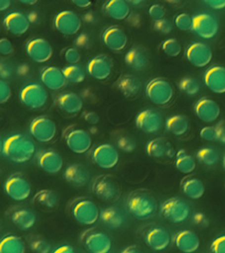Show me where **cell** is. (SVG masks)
Returning a JSON list of instances; mask_svg holds the SVG:
<instances>
[{
  "label": "cell",
  "instance_id": "1",
  "mask_svg": "<svg viewBox=\"0 0 225 253\" xmlns=\"http://www.w3.org/2000/svg\"><path fill=\"white\" fill-rule=\"evenodd\" d=\"M35 151L34 142L23 134H12L1 142V154L13 163H27L32 159Z\"/></svg>",
  "mask_w": 225,
  "mask_h": 253
},
{
  "label": "cell",
  "instance_id": "2",
  "mask_svg": "<svg viewBox=\"0 0 225 253\" xmlns=\"http://www.w3.org/2000/svg\"><path fill=\"white\" fill-rule=\"evenodd\" d=\"M128 211L138 219H147L157 212L158 203L155 196L147 190L132 192L126 200Z\"/></svg>",
  "mask_w": 225,
  "mask_h": 253
},
{
  "label": "cell",
  "instance_id": "3",
  "mask_svg": "<svg viewBox=\"0 0 225 253\" xmlns=\"http://www.w3.org/2000/svg\"><path fill=\"white\" fill-rule=\"evenodd\" d=\"M191 209L189 204L179 197H172L160 206V213L165 220L174 224L185 222L190 217Z\"/></svg>",
  "mask_w": 225,
  "mask_h": 253
},
{
  "label": "cell",
  "instance_id": "4",
  "mask_svg": "<svg viewBox=\"0 0 225 253\" xmlns=\"http://www.w3.org/2000/svg\"><path fill=\"white\" fill-rule=\"evenodd\" d=\"M92 193L100 201L106 203L117 201L121 195V188L117 180L110 175L99 176L94 180Z\"/></svg>",
  "mask_w": 225,
  "mask_h": 253
},
{
  "label": "cell",
  "instance_id": "5",
  "mask_svg": "<svg viewBox=\"0 0 225 253\" xmlns=\"http://www.w3.org/2000/svg\"><path fill=\"white\" fill-rule=\"evenodd\" d=\"M146 95L149 100L157 106H165L173 100L174 88L167 79L155 78L146 86Z\"/></svg>",
  "mask_w": 225,
  "mask_h": 253
},
{
  "label": "cell",
  "instance_id": "6",
  "mask_svg": "<svg viewBox=\"0 0 225 253\" xmlns=\"http://www.w3.org/2000/svg\"><path fill=\"white\" fill-rule=\"evenodd\" d=\"M5 193L13 201L23 202L29 199L32 192L31 183L21 174L14 173L5 180Z\"/></svg>",
  "mask_w": 225,
  "mask_h": 253
},
{
  "label": "cell",
  "instance_id": "7",
  "mask_svg": "<svg viewBox=\"0 0 225 253\" xmlns=\"http://www.w3.org/2000/svg\"><path fill=\"white\" fill-rule=\"evenodd\" d=\"M72 213L80 224L90 226L100 218V211L95 203L90 199H82L73 206Z\"/></svg>",
  "mask_w": 225,
  "mask_h": 253
},
{
  "label": "cell",
  "instance_id": "8",
  "mask_svg": "<svg viewBox=\"0 0 225 253\" xmlns=\"http://www.w3.org/2000/svg\"><path fill=\"white\" fill-rule=\"evenodd\" d=\"M21 102L31 109L43 108L48 99V93L43 85L32 83L27 85L19 93Z\"/></svg>",
  "mask_w": 225,
  "mask_h": 253
},
{
  "label": "cell",
  "instance_id": "9",
  "mask_svg": "<svg viewBox=\"0 0 225 253\" xmlns=\"http://www.w3.org/2000/svg\"><path fill=\"white\" fill-rule=\"evenodd\" d=\"M29 131L37 141L47 143L56 136L57 126L52 119L46 116H39L31 122Z\"/></svg>",
  "mask_w": 225,
  "mask_h": 253
},
{
  "label": "cell",
  "instance_id": "10",
  "mask_svg": "<svg viewBox=\"0 0 225 253\" xmlns=\"http://www.w3.org/2000/svg\"><path fill=\"white\" fill-rule=\"evenodd\" d=\"M219 23L217 18L211 14L199 13L193 17L192 30L198 37L210 40L218 33Z\"/></svg>",
  "mask_w": 225,
  "mask_h": 253
},
{
  "label": "cell",
  "instance_id": "11",
  "mask_svg": "<svg viewBox=\"0 0 225 253\" xmlns=\"http://www.w3.org/2000/svg\"><path fill=\"white\" fill-rule=\"evenodd\" d=\"M92 160L98 167L103 169L115 168L120 160V154L114 145L109 143L100 144L92 152Z\"/></svg>",
  "mask_w": 225,
  "mask_h": 253
},
{
  "label": "cell",
  "instance_id": "12",
  "mask_svg": "<svg viewBox=\"0 0 225 253\" xmlns=\"http://www.w3.org/2000/svg\"><path fill=\"white\" fill-rule=\"evenodd\" d=\"M144 241L152 250L161 252L169 247L171 243V236L165 227L155 225L146 231Z\"/></svg>",
  "mask_w": 225,
  "mask_h": 253
},
{
  "label": "cell",
  "instance_id": "13",
  "mask_svg": "<svg viewBox=\"0 0 225 253\" xmlns=\"http://www.w3.org/2000/svg\"><path fill=\"white\" fill-rule=\"evenodd\" d=\"M54 27L57 31L64 35H74L78 33L82 22L80 17L71 10L61 11L55 16Z\"/></svg>",
  "mask_w": 225,
  "mask_h": 253
},
{
  "label": "cell",
  "instance_id": "14",
  "mask_svg": "<svg viewBox=\"0 0 225 253\" xmlns=\"http://www.w3.org/2000/svg\"><path fill=\"white\" fill-rule=\"evenodd\" d=\"M163 116L157 111L147 109L142 111L135 118V125L141 131L147 134H155L163 127Z\"/></svg>",
  "mask_w": 225,
  "mask_h": 253
},
{
  "label": "cell",
  "instance_id": "15",
  "mask_svg": "<svg viewBox=\"0 0 225 253\" xmlns=\"http://www.w3.org/2000/svg\"><path fill=\"white\" fill-rule=\"evenodd\" d=\"M187 61L198 68H203L210 63L213 51L210 46L203 42H195L189 45L185 52Z\"/></svg>",
  "mask_w": 225,
  "mask_h": 253
},
{
  "label": "cell",
  "instance_id": "16",
  "mask_svg": "<svg viewBox=\"0 0 225 253\" xmlns=\"http://www.w3.org/2000/svg\"><path fill=\"white\" fill-rule=\"evenodd\" d=\"M27 53L35 62H46L52 57L53 49L50 43L43 38H35L27 42Z\"/></svg>",
  "mask_w": 225,
  "mask_h": 253
},
{
  "label": "cell",
  "instance_id": "17",
  "mask_svg": "<svg viewBox=\"0 0 225 253\" xmlns=\"http://www.w3.org/2000/svg\"><path fill=\"white\" fill-rule=\"evenodd\" d=\"M68 147L74 153L82 154L88 152L92 146V138L90 133L82 128H76L66 136Z\"/></svg>",
  "mask_w": 225,
  "mask_h": 253
},
{
  "label": "cell",
  "instance_id": "18",
  "mask_svg": "<svg viewBox=\"0 0 225 253\" xmlns=\"http://www.w3.org/2000/svg\"><path fill=\"white\" fill-rule=\"evenodd\" d=\"M86 249L90 253H108L112 249V241L101 231H90L84 239Z\"/></svg>",
  "mask_w": 225,
  "mask_h": 253
},
{
  "label": "cell",
  "instance_id": "19",
  "mask_svg": "<svg viewBox=\"0 0 225 253\" xmlns=\"http://www.w3.org/2000/svg\"><path fill=\"white\" fill-rule=\"evenodd\" d=\"M195 114L203 122L211 124L218 120L221 114V108L219 104L213 99L201 98L197 101L194 106Z\"/></svg>",
  "mask_w": 225,
  "mask_h": 253
},
{
  "label": "cell",
  "instance_id": "20",
  "mask_svg": "<svg viewBox=\"0 0 225 253\" xmlns=\"http://www.w3.org/2000/svg\"><path fill=\"white\" fill-rule=\"evenodd\" d=\"M203 81L205 86L215 94L225 93V67L214 65L205 72Z\"/></svg>",
  "mask_w": 225,
  "mask_h": 253
},
{
  "label": "cell",
  "instance_id": "21",
  "mask_svg": "<svg viewBox=\"0 0 225 253\" xmlns=\"http://www.w3.org/2000/svg\"><path fill=\"white\" fill-rule=\"evenodd\" d=\"M112 62L110 57L99 55L90 59L87 65L89 74L97 80H105L111 75Z\"/></svg>",
  "mask_w": 225,
  "mask_h": 253
},
{
  "label": "cell",
  "instance_id": "22",
  "mask_svg": "<svg viewBox=\"0 0 225 253\" xmlns=\"http://www.w3.org/2000/svg\"><path fill=\"white\" fill-rule=\"evenodd\" d=\"M7 31L14 35H24L30 27V21L26 15L20 11L7 14L3 21Z\"/></svg>",
  "mask_w": 225,
  "mask_h": 253
},
{
  "label": "cell",
  "instance_id": "23",
  "mask_svg": "<svg viewBox=\"0 0 225 253\" xmlns=\"http://www.w3.org/2000/svg\"><path fill=\"white\" fill-rule=\"evenodd\" d=\"M102 41L104 44L115 51H122L128 43V37L125 32L118 26L108 27L102 34Z\"/></svg>",
  "mask_w": 225,
  "mask_h": 253
},
{
  "label": "cell",
  "instance_id": "24",
  "mask_svg": "<svg viewBox=\"0 0 225 253\" xmlns=\"http://www.w3.org/2000/svg\"><path fill=\"white\" fill-rule=\"evenodd\" d=\"M64 177L73 187L81 188L88 185L90 179V173L82 164H73L65 169Z\"/></svg>",
  "mask_w": 225,
  "mask_h": 253
},
{
  "label": "cell",
  "instance_id": "25",
  "mask_svg": "<svg viewBox=\"0 0 225 253\" xmlns=\"http://www.w3.org/2000/svg\"><path fill=\"white\" fill-rule=\"evenodd\" d=\"M176 247L183 253H194L200 247V239L194 231L189 229L180 231L175 238Z\"/></svg>",
  "mask_w": 225,
  "mask_h": 253
},
{
  "label": "cell",
  "instance_id": "26",
  "mask_svg": "<svg viewBox=\"0 0 225 253\" xmlns=\"http://www.w3.org/2000/svg\"><path fill=\"white\" fill-rule=\"evenodd\" d=\"M126 65L135 71H141L147 68L149 63L147 49L141 45L132 47L124 57Z\"/></svg>",
  "mask_w": 225,
  "mask_h": 253
},
{
  "label": "cell",
  "instance_id": "27",
  "mask_svg": "<svg viewBox=\"0 0 225 253\" xmlns=\"http://www.w3.org/2000/svg\"><path fill=\"white\" fill-rule=\"evenodd\" d=\"M41 80L46 88L52 90H60L67 82L62 69L54 66L47 67L42 71Z\"/></svg>",
  "mask_w": 225,
  "mask_h": 253
},
{
  "label": "cell",
  "instance_id": "28",
  "mask_svg": "<svg viewBox=\"0 0 225 253\" xmlns=\"http://www.w3.org/2000/svg\"><path fill=\"white\" fill-rule=\"evenodd\" d=\"M39 167L49 174H56L62 169L64 160L58 152L54 150H46L38 158Z\"/></svg>",
  "mask_w": 225,
  "mask_h": 253
},
{
  "label": "cell",
  "instance_id": "29",
  "mask_svg": "<svg viewBox=\"0 0 225 253\" xmlns=\"http://www.w3.org/2000/svg\"><path fill=\"white\" fill-rule=\"evenodd\" d=\"M11 223L21 231L32 229L37 222V215L31 210L19 208L11 211L9 216Z\"/></svg>",
  "mask_w": 225,
  "mask_h": 253
},
{
  "label": "cell",
  "instance_id": "30",
  "mask_svg": "<svg viewBox=\"0 0 225 253\" xmlns=\"http://www.w3.org/2000/svg\"><path fill=\"white\" fill-rule=\"evenodd\" d=\"M116 86L128 98L137 96L142 90L141 80L138 77L130 74L120 76L116 82Z\"/></svg>",
  "mask_w": 225,
  "mask_h": 253
},
{
  "label": "cell",
  "instance_id": "31",
  "mask_svg": "<svg viewBox=\"0 0 225 253\" xmlns=\"http://www.w3.org/2000/svg\"><path fill=\"white\" fill-rule=\"evenodd\" d=\"M100 220L110 229H118L125 223V216L118 208L106 207L100 211Z\"/></svg>",
  "mask_w": 225,
  "mask_h": 253
},
{
  "label": "cell",
  "instance_id": "32",
  "mask_svg": "<svg viewBox=\"0 0 225 253\" xmlns=\"http://www.w3.org/2000/svg\"><path fill=\"white\" fill-rule=\"evenodd\" d=\"M59 108L70 114H76L81 112L84 107L82 98L76 93L70 92L61 94L58 98Z\"/></svg>",
  "mask_w": 225,
  "mask_h": 253
},
{
  "label": "cell",
  "instance_id": "33",
  "mask_svg": "<svg viewBox=\"0 0 225 253\" xmlns=\"http://www.w3.org/2000/svg\"><path fill=\"white\" fill-rule=\"evenodd\" d=\"M146 152L150 157L161 158L172 156L174 150L171 144L165 138L158 137L148 142L146 146Z\"/></svg>",
  "mask_w": 225,
  "mask_h": 253
},
{
  "label": "cell",
  "instance_id": "34",
  "mask_svg": "<svg viewBox=\"0 0 225 253\" xmlns=\"http://www.w3.org/2000/svg\"><path fill=\"white\" fill-rule=\"evenodd\" d=\"M103 10L106 15L117 21L126 19L130 13L129 4L124 0H111L106 2Z\"/></svg>",
  "mask_w": 225,
  "mask_h": 253
},
{
  "label": "cell",
  "instance_id": "35",
  "mask_svg": "<svg viewBox=\"0 0 225 253\" xmlns=\"http://www.w3.org/2000/svg\"><path fill=\"white\" fill-rule=\"evenodd\" d=\"M181 190L191 200H198L204 195L205 188L201 180L194 177L185 178L181 183Z\"/></svg>",
  "mask_w": 225,
  "mask_h": 253
},
{
  "label": "cell",
  "instance_id": "36",
  "mask_svg": "<svg viewBox=\"0 0 225 253\" xmlns=\"http://www.w3.org/2000/svg\"><path fill=\"white\" fill-rule=\"evenodd\" d=\"M23 239L16 235L7 234L0 241V253H25Z\"/></svg>",
  "mask_w": 225,
  "mask_h": 253
},
{
  "label": "cell",
  "instance_id": "37",
  "mask_svg": "<svg viewBox=\"0 0 225 253\" xmlns=\"http://www.w3.org/2000/svg\"><path fill=\"white\" fill-rule=\"evenodd\" d=\"M165 128L168 132L177 136L186 133L189 128V122L183 115H175L170 117L165 122Z\"/></svg>",
  "mask_w": 225,
  "mask_h": 253
},
{
  "label": "cell",
  "instance_id": "38",
  "mask_svg": "<svg viewBox=\"0 0 225 253\" xmlns=\"http://www.w3.org/2000/svg\"><path fill=\"white\" fill-rule=\"evenodd\" d=\"M176 158V168L181 173L190 174L196 168V162L194 158L184 150L181 149L178 151Z\"/></svg>",
  "mask_w": 225,
  "mask_h": 253
},
{
  "label": "cell",
  "instance_id": "39",
  "mask_svg": "<svg viewBox=\"0 0 225 253\" xmlns=\"http://www.w3.org/2000/svg\"><path fill=\"white\" fill-rule=\"evenodd\" d=\"M35 203L46 209H52L58 205V197L54 191L50 189H43L35 195Z\"/></svg>",
  "mask_w": 225,
  "mask_h": 253
},
{
  "label": "cell",
  "instance_id": "40",
  "mask_svg": "<svg viewBox=\"0 0 225 253\" xmlns=\"http://www.w3.org/2000/svg\"><path fill=\"white\" fill-rule=\"evenodd\" d=\"M197 160L203 165L214 166L219 161V154L217 150L213 148H203L199 150L196 154Z\"/></svg>",
  "mask_w": 225,
  "mask_h": 253
},
{
  "label": "cell",
  "instance_id": "41",
  "mask_svg": "<svg viewBox=\"0 0 225 253\" xmlns=\"http://www.w3.org/2000/svg\"><path fill=\"white\" fill-rule=\"evenodd\" d=\"M67 81L72 83H81L86 79V72L82 67L78 65H68L62 69Z\"/></svg>",
  "mask_w": 225,
  "mask_h": 253
},
{
  "label": "cell",
  "instance_id": "42",
  "mask_svg": "<svg viewBox=\"0 0 225 253\" xmlns=\"http://www.w3.org/2000/svg\"><path fill=\"white\" fill-rule=\"evenodd\" d=\"M179 86L181 92L190 96H195L200 90V84L198 81L191 77L181 79L179 82Z\"/></svg>",
  "mask_w": 225,
  "mask_h": 253
},
{
  "label": "cell",
  "instance_id": "43",
  "mask_svg": "<svg viewBox=\"0 0 225 253\" xmlns=\"http://www.w3.org/2000/svg\"><path fill=\"white\" fill-rule=\"evenodd\" d=\"M162 49L169 56L175 57L180 54L182 47L178 40L169 39L163 42Z\"/></svg>",
  "mask_w": 225,
  "mask_h": 253
},
{
  "label": "cell",
  "instance_id": "44",
  "mask_svg": "<svg viewBox=\"0 0 225 253\" xmlns=\"http://www.w3.org/2000/svg\"><path fill=\"white\" fill-rule=\"evenodd\" d=\"M29 246L35 253H50L52 249L50 243L40 237H35L29 241Z\"/></svg>",
  "mask_w": 225,
  "mask_h": 253
},
{
  "label": "cell",
  "instance_id": "45",
  "mask_svg": "<svg viewBox=\"0 0 225 253\" xmlns=\"http://www.w3.org/2000/svg\"><path fill=\"white\" fill-rule=\"evenodd\" d=\"M175 23L178 29L180 31H191L192 30L193 17L187 13H180L175 18Z\"/></svg>",
  "mask_w": 225,
  "mask_h": 253
},
{
  "label": "cell",
  "instance_id": "46",
  "mask_svg": "<svg viewBox=\"0 0 225 253\" xmlns=\"http://www.w3.org/2000/svg\"><path fill=\"white\" fill-rule=\"evenodd\" d=\"M116 146L119 149L124 152L130 153L135 149L136 143L135 140L130 136L121 135L116 139Z\"/></svg>",
  "mask_w": 225,
  "mask_h": 253
},
{
  "label": "cell",
  "instance_id": "47",
  "mask_svg": "<svg viewBox=\"0 0 225 253\" xmlns=\"http://www.w3.org/2000/svg\"><path fill=\"white\" fill-rule=\"evenodd\" d=\"M153 27L156 31L159 32L163 35H168V34L171 33L173 29V24L169 20L165 19V18L155 21Z\"/></svg>",
  "mask_w": 225,
  "mask_h": 253
},
{
  "label": "cell",
  "instance_id": "48",
  "mask_svg": "<svg viewBox=\"0 0 225 253\" xmlns=\"http://www.w3.org/2000/svg\"><path fill=\"white\" fill-rule=\"evenodd\" d=\"M211 253H225V234L217 237L211 243Z\"/></svg>",
  "mask_w": 225,
  "mask_h": 253
},
{
  "label": "cell",
  "instance_id": "49",
  "mask_svg": "<svg viewBox=\"0 0 225 253\" xmlns=\"http://www.w3.org/2000/svg\"><path fill=\"white\" fill-rule=\"evenodd\" d=\"M149 14L152 19L156 21H159L164 19L166 15V9L163 5L160 4H153L149 9Z\"/></svg>",
  "mask_w": 225,
  "mask_h": 253
},
{
  "label": "cell",
  "instance_id": "50",
  "mask_svg": "<svg viewBox=\"0 0 225 253\" xmlns=\"http://www.w3.org/2000/svg\"><path fill=\"white\" fill-rule=\"evenodd\" d=\"M11 96L10 86L6 81L1 79L0 81V103L5 104L8 102Z\"/></svg>",
  "mask_w": 225,
  "mask_h": 253
},
{
  "label": "cell",
  "instance_id": "51",
  "mask_svg": "<svg viewBox=\"0 0 225 253\" xmlns=\"http://www.w3.org/2000/svg\"><path fill=\"white\" fill-rule=\"evenodd\" d=\"M200 136L202 139L206 141H214L217 140V129L214 126H206L201 128Z\"/></svg>",
  "mask_w": 225,
  "mask_h": 253
},
{
  "label": "cell",
  "instance_id": "52",
  "mask_svg": "<svg viewBox=\"0 0 225 253\" xmlns=\"http://www.w3.org/2000/svg\"><path fill=\"white\" fill-rule=\"evenodd\" d=\"M64 57L67 62L72 65H76L80 61L81 55L78 49L75 47H70L65 52Z\"/></svg>",
  "mask_w": 225,
  "mask_h": 253
},
{
  "label": "cell",
  "instance_id": "53",
  "mask_svg": "<svg viewBox=\"0 0 225 253\" xmlns=\"http://www.w3.org/2000/svg\"><path fill=\"white\" fill-rule=\"evenodd\" d=\"M13 45L8 39L2 38L0 40V53L1 55H8L13 53Z\"/></svg>",
  "mask_w": 225,
  "mask_h": 253
},
{
  "label": "cell",
  "instance_id": "54",
  "mask_svg": "<svg viewBox=\"0 0 225 253\" xmlns=\"http://www.w3.org/2000/svg\"><path fill=\"white\" fill-rule=\"evenodd\" d=\"M217 129V141L225 145V122L221 121L215 126Z\"/></svg>",
  "mask_w": 225,
  "mask_h": 253
},
{
  "label": "cell",
  "instance_id": "55",
  "mask_svg": "<svg viewBox=\"0 0 225 253\" xmlns=\"http://www.w3.org/2000/svg\"><path fill=\"white\" fill-rule=\"evenodd\" d=\"M51 253H78L74 247L70 245H63L57 247Z\"/></svg>",
  "mask_w": 225,
  "mask_h": 253
},
{
  "label": "cell",
  "instance_id": "56",
  "mask_svg": "<svg viewBox=\"0 0 225 253\" xmlns=\"http://www.w3.org/2000/svg\"><path fill=\"white\" fill-rule=\"evenodd\" d=\"M204 3L213 9L220 10L225 8V0H223V1H205Z\"/></svg>",
  "mask_w": 225,
  "mask_h": 253
},
{
  "label": "cell",
  "instance_id": "57",
  "mask_svg": "<svg viewBox=\"0 0 225 253\" xmlns=\"http://www.w3.org/2000/svg\"><path fill=\"white\" fill-rule=\"evenodd\" d=\"M84 119L90 125H96L99 121L98 115L93 112L87 113L85 115Z\"/></svg>",
  "mask_w": 225,
  "mask_h": 253
},
{
  "label": "cell",
  "instance_id": "58",
  "mask_svg": "<svg viewBox=\"0 0 225 253\" xmlns=\"http://www.w3.org/2000/svg\"><path fill=\"white\" fill-rule=\"evenodd\" d=\"M72 2L77 7L82 8V9L90 7L92 4L91 1H86V0H76V1H72Z\"/></svg>",
  "mask_w": 225,
  "mask_h": 253
},
{
  "label": "cell",
  "instance_id": "59",
  "mask_svg": "<svg viewBox=\"0 0 225 253\" xmlns=\"http://www.w3.org/2000/svg\"><path fill=\"white\" fill-rule=\"evenodd\" d=\"M120 253H144L143 251L139 248V247L135 246V245H132L126 247L120 252Z\"/></svg>",
  "mask_w": 225,
  "mask_h": 253
},
{
  "label": "cell",
  "instance_id": "60",
  "mask_svg": "<svg viewBox=\"0 0 225 253\" xmlns=\"http://www.w3.org/2000/svg\"><path fill=\"white\" fill-rule=\"evenodd\" d=\"M193 220L197 224H200L204 225L205 223H207V219L201 213H196L193 217Z\"/></svg>",
  "mask_w": 225,
  "mask_h": 253
},
{
  "label": "cell",
  "instance_id": "61",
  "mask_svg": "<svg viewBox=\"0 0 225 253\" xmlns=\"http://www.w3.org/2000/svg\"><path fill=\"white\" fill-rule=\"evenodd\" d=\"M11 5V1L9 0H1L0 1V11H3L8 9Z\"/></svg>",
  "mask_w": 225,
  "mask_h": 253
},
{
  "label": "cell",
  "instance_id": "62",
  "mask_svg": "<svg viewBox=\"0 0 225 253\" xmlns=\"http://www.w3.org/2000/svg\"><path fill=\"white\" fill-rule=\"evenodd\" d=\"M21 3L25 4V5H33L37 3V1H35V0H25V1H20Z\"/></svg>",
  "mask_w": 225,
  "mask_h": 253
},
{
  "label": "cell",
  "instance_id": "63",
  "mask_svg": "<svg viewBox=\"0 0 225 253\" xmlns=\"http://www.w3.org/2000/svg\"><path fill=\"white\" fill-rule=\"evenodd\" d=\"M223 167H224V168L225 169V154L224 156H223Z\"/></svg>",
  "mask_w": 225,
  "mask_h": 253
}]
</instances>
